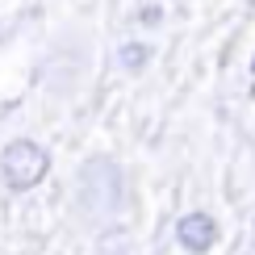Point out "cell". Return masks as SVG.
I'll return each instance as SVG.
<instances>
[{
	"mask_svg": "<svg viewBox=\"0 0 255 255\" xmlns=\"http://www.w3.org/2000/svg\"><path fill=\"white\" fill-rule=\"evenodd\" d=\"M76 201L84 209V218L92 222H109L122 214L126 201V184H122V167L105 155H92L76 176Z\"/></svg>",
	"mask_w": 255,
	"mask_h": 255,
	"instance_id": "cell-1",
	"label": "cell"
},
{
	"mask_svg": "<svg viewBox=\"0 0 255 255\" xmlns=\"http://www.w3.org/2000/svg\"><path fill=\"white\" fill-rule=\"evenodd\" d=\"M50 172V155L46 146L34 142V138H13L0 151V180H4L13 193H29L34 184H42Z\"/></svg>",
	"mask_w": 255,
	"mask_h": 255,
	"instance_id": "cell-2",
	"label": "cell"
},
{
	"mask_svg": "<svg viewBox=\"0 0 255 255\" xmlns=\"http://www.w3.org/2000/svg\"><path fill=\"white\" fill-rule=\"evenodd\" d=\"M176 239H180V247H184V251L205 255L218 243V222L209 218V214H201V209H193V214H184V218L176 222Z\"/></svg>",
	"mask_w": 255,
	"mask_h": 255,
	"instance_id": "cell-3",
	"label": "cell"
},
{
	"mask_svg": "<svg viewBox=\"0 0 255 255\" xmlns=\"http://www.w3.org/2000/svg\"><path fill=\"white\" fill-rule=\"evenodd\" d=\"M146 59H151V46H142V42H126V46L118 50V63H122L126 71L146 67Z\"/></svg>",
	"mask_w": 255,
	"mask_h": 255,
	"instance_id": "cell-4",
	"label": "cell"
},
{
	"mask_svg": "<svg viewBox=\"0 0 255 255\" xmlns=\"http://www.w3.org/2000/svg\"><path fill=\"white\" fill-rule=\"evenodd\" d=\"M251 71H255V59H251Z\"/></svg>",
	"mask_w": 255,
	"mask_h": 255,
	"instance_id": "cell-5",
	"label": "cell"
}]
</instances>
